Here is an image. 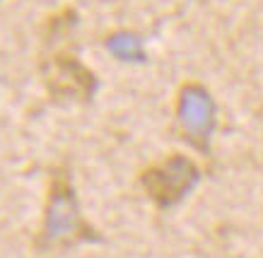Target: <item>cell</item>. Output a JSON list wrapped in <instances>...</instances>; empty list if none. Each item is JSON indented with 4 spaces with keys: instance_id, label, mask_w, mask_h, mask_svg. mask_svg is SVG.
Here are the masks:
<instances>
[{
    "instance_id": "6da1fadb",
    "label": "cell",
    "mask_w": 263,
    "mask_h": 258,
    "mask_svg": "<svg viewBox=\"0 0 263 258\" xmlns=\"http://www.w3.org/2000/svg\"><path fill=\"white\" fill-rule=\"evenodd\" d=\"M99 239L92 225L82 215L78 191L70 181L68 167H53L48 174L46 205H44V222L34 239V246L39 251H63L75 244L95 242Z\"/></svg>"
},
{
    "instance_id": "7a4b0ae2",
    "label": "cell",
    "mask_w": 263,
    "mask_h": 258,
    "mask_svg": "<svg viewBox=\"0 0 263 258\" xmlns=\"http://www.w3.org/2000/svg\"><path fill=\"white\" fill-rule=\"evenodd\" d=\"M196 181H198V169L183 154H169L164 162L150 164L140 174V184H143L145 193L160 208H167V205H174L176 201H181L183 193Z\"/></svg>"
}]
</instances>
